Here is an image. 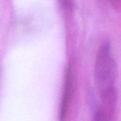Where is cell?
<instances>
[{
  "instance_id": "6da1fadb",
  "label": "cell",
  "mask_w": 121,
  "mask_h": 121,
  "mask_svg": "<svg viewBox=\"0 0 121 121\" xmlns=\"http://www.w3.org/2000/svg\"><path fill=\"white\" fill-rule=\"evenodd\" d=\"M116 75L115 61L111 55L110 44L105 42L99 48L95 64L94 78L99 93L115 87Z\"/></svg>"
},
{
  "instance_id": "7a4b0ae2",
  "label": "cell",
  "mask_w": 121,
  "mask_h": 121,
  "mask_svg": "<svg viewBox=\"0 0 121 121\" xmlns=\"http://www.w3.org/2000/svg\"><path fill=\"white\" fill-rule=\"evenodd\" d=\"M100 104L94 111V118L96 121H109L115 113L118 101L116 87L109 89L99 93Z\"/></svg>"
},
{
  "instance_id": "3957f363",
  "label": "cell",
  "mask_w": 121,
  "mask_h": 121,
  "mask_svg": "<svg viewBox=\"0 0 121 121\" xmlns=\"http://www.w3.org/2000/svg\"><path fill=\"white\" fill-rule=\"evenodd\" d=\"M73 84H74V76H73V68L71 65H69L67 67L65 74L63 91L60 112H59V117L61 120L65 119L68 112L69 108L72 99V96H73Z\"/></svg>"
},
{
  "instance_id": "277c9868",
  "label": "cell",
  "mask_w": 121,
  "mask_h": 121,
  "mask_svg": "<svg viewBox=\"0 0 121 121\" xmlns=\"http://www.w3.org/2000/svg\"><path fill=\"white\" fill-rule=\"evenodd\" d=\"M61 5L67 10H71L73 8V0H59Z\"/></svg>"
},
{
  "instance_id": "5b68a950",
  "label": "cell",
  "mask_w": 121,
  "mask_h": 121,
  "mask_svg": "<svg viewBox=\"0 0 121 121\" xmlns=\"http://www.w3.org/2000/svg\"><path fill=\"white\" fill-rule=\"evenodd\" d=\"M113 8L116 11L119 12L121 9V0H109Z\"/></svg>"
}]
</instances>
